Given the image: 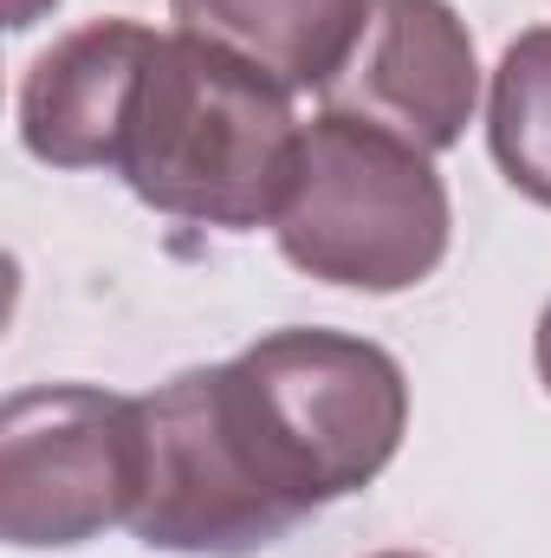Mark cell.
<instances>
[{
    "label": "cell",
    "mask_w": 551,
    "mask_h": 558,
    "mask_svg": "<svg viewBox=\"0 0 551 558\" xmlns=\"http://www.w3.org/2000/svg\"><path fill=\"white\" fill-rule=\"evenodd\" d=\"M305 124L292 118V92H279L247 59L162 33L124 118L118 169L143 208L201 228H273Z\"/></svg>",
    "instance_id": "cell-1"
},
{
    "label": "cell",
    "mask_w": 551,
    "mask_h": 558,
    "mask_svg": "<svg viewBox=\"0 0 551 558\" xmlns=\"http://www.w3.org/2000/svg\"><path fill=\"white\" fill-rule=\"evenodd\" d=\"M221 397L260 481L298 520L364 494L409 435L403 364L357 331H267L221 364Z\"/></svg>",
    "instance_id": "cell-2"
},
{
    "label": "cell",
    "mask_w": 551,
    "mask_h": 558,
    "mask_svg": "<svg viewBox=\"0 0 551 558\" xmlns=\"http://www.w3.org/2000/svg\"><path fill=\"white\" fill-rule=\"evenodd\" d=\"M454 208L434 156L364 118L318 111L298 143V175L273 221L298 274L351 292H409L448 260Z\"/></svg>",
    "instance_id": "cell-3"
},
{
    "label": "cell",
    "mask_w": 551,
    "mask_h": 558,
    "mask_svg": "<svg viewBox=\"0 0 551 558\" xmlns=\"http://www.w3.org/2000/svg\"><path fill=\"white\" fill-rule=\"evenodd\" d=\"M149 474L143 397L33 384L0 410V539L20 553L85 546L131 526Z\"/></svg>",
    "instance_id": "cell-4"
},
{
    "label": "cell",
    "mask_w": 551,
    "mask_h": 558,
    "mask_svg": "<svg viewBox=\"0 0 551 558\" xmlns=\"http://www.w3.org/2000/svg\"><path fill=\"white\" fill-rule=\"evenodd\" d=\"M149 474L131 520L149 553L182 558H254L298 533L305 520L260 481L241 428L221 397V364H195L143 397Z\"/></svg>",
    "instance_id": "cell-5"
},
{
    "label": "cell",
    "mask_w": 551,
    "mask_h": 558,
    "mask_svg": "<svg viewBox=\"0 0 551 558\" xmlns=\"http://www.w3.org/2000/svg\"><path fill=\"white\" fill-rule=\"evenodd\" d=\"M480 105L474 33L448 0H377L357 59L325 92V111L364 118L390 137L441 156L467 137Z\"/></svg>",
    "instance_id": "cell-6"
},
{
    "label": "cell",
    "mask_w": 551,
    "mask_h": 558,
    "mask_svg": "<svg viewBox=\"0 0 551 558\" xmlns=\"http://www.w3.org/2000/svg\"><path fill=\"white\" fill-rule=\"evenodd\" d=\"M156 26L91 20L52 39L20 78V143L52 169H118L124 118L156 52Z\"/></svg>",
    "instance_id": "cell-7"
},
{
    "label": "cell",
    "mask_w": 551,
    "mask_h": 558,
    "mask_svg": "<svg viewBox=\"0 0 551 558\" xmlns=\"http://www.w3.org/2000/svg\"><path fill=\"white\" fill-rule=\"evenodd\" d=\"M169 20L188 39L247 59L279 92L325 98L338 72L357 59L377 0H169Z\"/></svg>",
    "instance_id": "cell-8"
},
{
    "label": "cell",
    "mask_w": 551,
    "mask_h": 558,
    "mask_svg": "<svg viewBox=\"0 0 551 558\" xmlns=\"http://www.w3.org/2000/svg\"><path fill=\"white\" fill-rule=\"evenodd\" d=\"M487 143L500 175L551 208V26L519 33L500 65H493V92H487Z\"/></svg>",
    "instance_id": "cell-9"
},
{
    "label": "cell",
    "mask_w": 551,
    "mask_h": 558,
    "mask_svg": "<svg viewBox=\"0 0 551 558\" xmlns=\"http://www.w3.org/2000/svg\"><path fill=\"white\" fill-rule=\"evenodd\" d=\"M52 7H59V0H7V26H13V33H26V26H39Z\"/></svg>",
    "instance_id": "cell-10"
},
{
    "label": "cell",
    "mask_w": 551,
    "mask_h": 558,
    "mask_svg": "<svg viewBox=\"0 0 551 558\" xmlns=\"http://www.w3.org/2000/svg\"><path fill=\"white\" fill-rule=\"evenodd\" d=\"M532 357H539V384L551 390V305L539 312V331H532Z\"/></svg>",
    "instance_id": "cell-11"
},
{
    "label": "cell",
    "mask_w": 551,
    "mask_h": 558,
    "mask_svg": "<svg viewBox=\"0 0 551 558\" xmlns=\"http://www.w3.org/2000/svg\"><path fill=\"white\" fill-rule=\"evenodd\" d=\"M377 558H428V553H377Z\"/></svg>",
    "instance_id": "cell-12"
}]
</instances>
